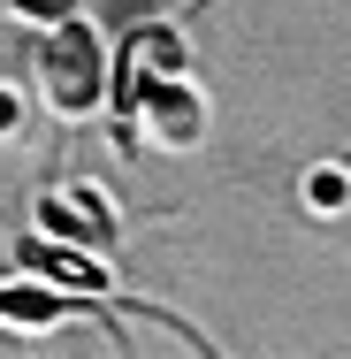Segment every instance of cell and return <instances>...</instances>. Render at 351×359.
Instances as JSON below:
<instances>
[{
  "label": "cell",
  "mask_w": 351,
  "mask_h": 359,
  "mask_svg": "<svg viewBox=\"0 0 351 359\" xmlns=\"http://www.w3.org/2000/svg\"><path fill=\"white\" fill-rule=\"evenodd\" d=\"M305 199L329 215V207H344L351 199V184H344V168H313V184H305Z\"/></svg>",
  "instance_id": "cell-7"
},
{
  "label": "cell",
  "mask_w": 351,
  "mask_h": 359,
  "mask_svg": "<svg viewBox=\"0 0 351 359\" xmlns=\"http://www.w3.org/2000/svg\"><path fill=\"white\" fill-rule=\"evenodd\" d=\"M123 115H130L153 145H168V153H191V145L207 138V100H199V84H191V76L138 84V92L123 100Z\"/></svg>",
  "instance_id": "cell-2"
},
{
  "label": "cell",
  "mask_w": 351,
  "mask_h": 359,
  "mask_svg": "<svg viewBox=\"0 0 351 359\" xmlns=\"http://www.w3.org/2000/svg\"><path fill=\"white\" fill-rule=\"evenodd\" d=\"M15 260H23L31 283H54V290H69V298H107V290H115V283H107V268H99L92 252H69L62 237H54V245H46V237H23Z\"/></svg>",
  "instance_id": "cell-3"
},
{
  "label": "cell",
  "mask_w": 351,
  "mask_h": 359,
  "mask_svg": "<svg viewBox=\"0 0 351 359\" xmlns=\"http://www.w3.org/2000/svg\"><path fill=\"white\" fill-rule=\"evenodd\" d=\"M160 76H184V39L168 23H138L123 46H115V92L130 100L138 84H160Z\"/></svg>",
  "instance_id": "cell-4"
},
{
  "label": "cell",
  "mask_w": 351,
  "mask_h": 359,
  "mask_svg": "<svg viewBox=\"0 0 351 359\" xmlns=\"http://www.w3.org/2000/svg\"><path fill=\"white\" fill-rule=\"evenodd\" d=\"M39 84H46V100H54V115H92L107 92H115V46H107V31L92 23V15H69L62 31H46V46H39Z\"/></svg>",
  "instance_id": "cell-1"
},
{
  "label": "cell",
  "mask_w": 351,
  "mask_h": 359,
  "mask_svg": "<svg viewBox=\"0 0 351 359\" xmlns=\"http://www.w3.org/2000/svg\"><path fill=\"white\" fill-rule=\"evenodd\" d=\"M39 222H46L54 237H69V245H107V237H115V207H107L92 184L46 191V199H39Z\"/></svg>",
  "instance_id": "cell-5"
},
{
  "label": "cell",
  "mask_w": 351,
  "mask_h": 359,
  "mask_svg": "<svg viewBox=\"0 0 351 359\" xmlns=\"http://www.w3.org/2000/svg\"><path fill=\"white\" fill-rule=\"evenodd\" d=\"M0 15H15V23H39V31H62L69 15H84L76 0H0Z\"/></svg>",
  "instance_id": "cell-6"
},
{
  "label": "cell",
  "mask_w": 351,
  "mask_h": 359,
  "mask_svg": "<svg viewBox=\"0 0 351 359\" xmlns=\"http://www.w3.org/2000/svg\"><path fill=\"white\" fill-rule=\"evenodd\" d=\"M15 130H23V92L0 84V138H15Z\"/></svg>",
  "instance_id": "cell-8"
}]
</instances>
